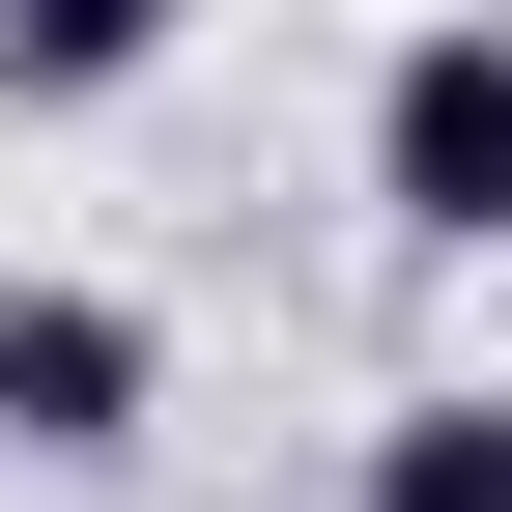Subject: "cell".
Wrapping results in <instances>:
<instances>
[{
	"label": "cell",
	"instance_id": "1",
	"mask_svg": "<svg viewBox=\"0 0 512 512\" xmlns=\"http://www.w3.org/2000/svg\"><path fill=\"white\" fill-rule=\"evenodd\" d=\"M370 228L399 256H512V0H427L370 57Z\"/></svg>",
	"mask_w": 512,
	"mask_h": 512
},
{
	"label": "cell",
	"instance_id": "2",
	"mask_svg": "<svg viewBox=\"0 0 512 512\" xmlns=\"http://www.w3.org/2000/svg\"><path fill=\"white\" fill-rule=\"evenodd\" d=\"M143 427H171V313H143V285H0V456L114 484Z\"/></svg>",
	"mask_w": 512,
	"mask_h": 512
},
{
	"label": "cell",
	"instance_id": "3",
	"mask_svg": "<svg viewBox=\"0 0 512 512\" xmlns=\"http://www.w3.org/2000/svg\"><path fill=\"white\" fill-rule=\"evenodd\" d=\"M171 29H200V0H0V114H114Z\"/></svg>",
	"mask_w": 512,
	"mask_h": 512
},
{
	"label": "cell",
	"instance_id": "4",
	"mask_svg": "<svg viewBox=\"0 0 512 512\" xmlns=\"http://www.w3.org/2000/svg\"><path fill=\"white\" fill-rule=\"evenodd\" d=\"M342 512H512V399H370Z\"/></svg>",
	"mask_w": 512,
	"mask_h": 512
}]
</instances>
